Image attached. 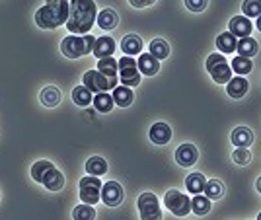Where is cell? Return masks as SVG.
<instances>
[{
    "instance_id": "6",
    "label": "cell",
    "mask_w": 261,
    "mask_h": 220,
    "mask_svg": "<svg viewBox=\"0 0 261 220\" xmlns=\"http://www.w3.org/2000/svg\"><path fill=\"white\" fill-rule=\"evenodd\" d=\"M84 86H86L92 94H98V92H109L117 86V78H109L106 74H101L99 70H88L84 74Z\"/></svg>"
},
{
    "instance_id": "24",
    "label": "cell",
    "mask_w": 261,
    "mask_h": 220,
    "mask_svg": "<svg viewBox=\"0 0 261 220\" xmlns=\"http://www.w3.org/2000/svg\"><path fill=\"white\" fill-rule=\"evenodd\" d=\"M94 107L99 111V113H108V111L113 109V96L111 94H108V92H98L96 96H94Z\"/></svg>"
},
{
    "instance_id": "16",
    "label": "cell",
    "mask_w": 261,
    "mask_h": 220,
    "mask_svg": "<svg viewBox=\"0 0 261 220\" xmlns=\"http://www.w3.org/2000/svg\"><path fill=\"white\" fill-rule=\"evenodd\" d=\"M228 96L234 99H240L244 98L246 94H248V90H250V84H248V80L244 76H236V78H230L228 80Z\"/></svg>"
},
{
    "instance_id": "28",
    "label": "cell",
    "mask_w": 261,
    "mask_h": 220,
    "mask_svg": "<svg viewBox=\"0 0 261 220\" xmlns=\"http://www.w3.org/2000/svg\"><path fill=\"white\" fill-rule=\"evenodd\" d=\"M55 166L51 162H47V160H39V162H35L32 166V177L33 181H37V183H41L43 181V177L53 170Z\"/></svg>"
},
{
    "instance_id": "14",
    "label": "cell",
    "mask_w": 261,
    "mask_h": 220,
    "mask_svg": "<svg viewBox=\"0 0 261 220\" xmlns=\"http://www.w3.org/2000/svg\"><path fill=\"white\" fill-rule=\"evenodd\" d=\"M172 139V129L166 123H154L150 127V141L154 144H168Z\"/></svg>"
},
{
    "instance_id": "3",
    "label": "cell",
    "mask_w": 261,
    "mask_h": 220,
    "mask_svg": "<svg viewBox=\"0 0 261 220\" xmlns=\"http://www.w3.org/2000/svg\"><path fill=\"white\" fill-rule=\"evenodd\" d=\"M94 45H96V37L90 35V33H86V35H68L61 43V51L68 59H80V57L92 53Z\"/></svg>"
},
{
    "instance_id": "20",
    "label": "cell",
    "mask_w": 261,
    "mask_h": 220,
    "mask_svg": "<svg viewBox=\"0 0 261 220\" xmlns=\"http://www.w3.org/2000/svg\"><path fill=\"white\" fill-rule=\"evenodd\" d=\"M111 96H113V101H115L119 107H129L130 103H133V99H135L129 86H115Z\"/></svg>"
},
{
    "instance_id": "40",
    "label": "cell",
    "mask_w": 261,
    "mask_h": 220,
    "mask_svg": "<svg viewBox=\"0 0 261 220\" xmlns=\"http://www.w3.org/2000/svg\"><path fill=\"white\" fill-rule=\"evenodd\" d=\"M255 25H257V30H259V32H261V14H259V16H257V23H255Z\"/></svg>"
},
{
    "instance_id": "19",
    "label": "cell",
    "mask_w": 261,
    "mask_h": 220,
    "mask_svg": "<svg viewBox=\"0 0 261 220\" xmlns=\"http://www.w3.org/2000/svg\"><path fill=\"white\" fill-rule=\"evenodd\" d=\"M236 51L240 53V57H248V59H251V57L257 55V51H259V45H257V41L253 39V37H242L238 41V45H236Z\"/></svg>"
},
{
    "instance_id": "23",
    "label": "cell",
    "mask_w": 261,
    "mask_h": 220,
    "mask_svg": "<svg viewBox=\"0 0 261 220\" xmlns=\"http://www.w3.org/2000/svg\"><path fill=\"white\" fill-rule=\"evenodd\" d=\"M86 172L90 176L101 177L108 172V162H106L103 158H99V156H92V158H88V162H86Z\"/></svg>"
},
{
    "instance_id": "17",
    "label": "cell",
    "mask_w": 261,
    "mask_h": 220,
    "mask_svg": "<svg viewBox=\"0 0 261 220\" xmlns=\"http://www.w3.org/2000/svg\"><path fill=\"white\" fill-rule=\"evenodd\" d=\"M121 51L129 57L141 55V51H142L141 37H139V35H125L123 41H121Z\"/></svg>"
},
{
    "instance_id": "39",
    "label": "cell",
    "mask_w": 261,
    "mask_h": 220,
    "mask_svg": "<svg viewBox=\"0 0 261 220\" xmlns=\"http://www.w3.org/2000/svg\"><path fill=\"white\" fill-rule=\"evenodd\" d=\"M130 6H135V8H146V6H150L154 4L156 0H129Z\"/></svg>"
},
{
    "instance_id": "13",
    "label": "cell",
    "mask_w": 261,
    "mask_h": 220,
    "mask_svg": "<svg viewBox=\"0 0 261 220\" xmlns=\"http://www.w3.org/2000/svg\"><path fill=\"white\" fill-rule=\"evenodd\" d=\"M228 30H230V33H234L238 39H242V37H248L251 33V22L246 16H236V18L230 20Z\"/></svg>"
},
{
    "instance_id": "12",
    "label": "cell",
    "mask_w": 261,
    "mask_h": 220,
    "mask_svg": "<svg viewBox=\"0 0 261 220\" xmlns=\"http://www.w3.org/2000/svg\"><path fill=\"white\" fill-rule=\"evenodd\" d=\"M137 65H139L141 74H144V76H154L160 70V61L150 55V53H142L139 57V61H137Z\"/></svg>"
},
{
    "instance_id": "42",
    "label": "cell",
    "mask_w": 261,
    "mask_h": 220,
    "mask_svg": "<svg viewBox=\"0 0 261 220\" xmlns=\"http://www.w3.org/2000/svg\"><path fill=\"white\" fill-rule=\"evenodd\" d=\"M257 218H259V220H261V212H259V216H257Z\"/></svg>"
},
{
    "instance_id": "34",
    "label": "cell",
    "mask_w": 261,
    "mask_h": 220,
    "mask_svg": "<svg viewBox=\"0 0 261 220\" xmlns=\"http://www.w3.org/2000/svg\"><path fill=\"white\" fill-rule=\"evenodd\" d=\"M72 216H74V220H94L96 218V210L92 209V205L84 203V205H80V207L74 209Z\"/></svg>"
},
{
    "instance_id": "10",
    "label": "cell",
    "mask_w": 261,
    "mask_h": 220,
    "mask_svg": "<svg viewBox=\"0 0 261 220\" xmlns=\"http://www.w3.org/2000/svg\"><path fill=\"white\" fill-rule=\"evenodd\" d=\"M101 201L108 207H117L123 201V189L117 181H108L106 185H101Z\"/></svg>"
},
{
    "instance_id": "5",
    "label": "cell",
    "mask_w": 261,
    "mask_h": 220,
    "mask_svg": "<svg viewBox=\"0 0 261 220\" xmlns=\"http://www.w3.org/2000/svg\"><path fill=\"white\" fill-rule=\"evenodd\" d=\"M207 70L217 84H228L232 78V66L226 63L222 53H213L207 59Z\"/></svg>"
},
{
    "instance_id": "9",
    "label": "cell",
    "mask_w": 261,
    "mask_h": 220,
    "mask_svg": "<svg viewBox=\"0 0 261 220\" xmlns=\"http://www.w3.org/2000/svg\"><path fill=\"white\" fill-rule=\"evenodd\" d=\"M139 210H141L142 220H160L162 218V210L160 203L154 193H142L139 197Z\"/></svg>"
},
{
    "instance_id": "8",
    "label": "cell",
    "mask_w": 261,
    "mask_h": 220,
    "mask_svg": "<svg viewBox=\"0 0 261 220\" xmlns=\"http://www.w3.org/2000/svg\"><path fill=\"white\" fill-rule=\"evenodd\" d=\"M101 197V181L98 176H86L80 179V199L82 203L96 205Z\"/></svg>"
},
{
    "instance_id": "11",
    "label": "cell",
    "mask_w": 261,
    "mask_h": 220,
    "mask_svg": "<svg viewBox=\"0 0 261 220\" xmlns=\"http://www.w3.org/2000/svg\"><path fill=\"white\" fill-rule=\"evenodd\" d=\"M197 148L193 144H181L177 150H175V162L179 166H184V168H189V166H193L197 162Z\"/></svg>"
},
{
    "instance_id": "27",
    "label": "cell",
    "mask_w": 261,
    "mask_h": 220,
    "mask_svg": "<svg viewBox=\"0 0 261 220\" xmlns=\"http://www.w3.org/2000/svg\"><path fill=\"white\" fill-rule=\"evenodd\" d=\"M92 99H94V96H92V92H90L84 84H82V86H76V88L72 90V101H74L76 105H80V107L90 105Z\"/></svg>"
},
{
    "instance_id": "35",
    "label": "cell",
    "mask_w": 261,
    "mask_h": 220,
    "mask_svg": "<svg viewBox=\"0 0 261 220\" xmlns=\"http://www.w3.org/2000/svg\"><path fill=\"white\" fill-rule=\"evenodd\" d=\"M205 195H207L208 199H218L220 195H222V191H224V185L218 181V179H211V181H207L205 183Z\"/></svg>"
},
{
    "instance_id": "15",
    "label": "cell",
    "mask_w": 261,
    "mask_h": 220,
    "mask_svg": "<svg viewBox=\"0 0 261 220\" xmlns=\"http://www.w3.org/2000/svg\"><path fill=\"white\" fill-rule=\"evenodd\" d=\"M92 53L98 57V59L111 57L115 53V41H113L109 35H103V37L96 39V45H94V51H92Z\"/></svg>"
},
{
    "instance_id": "22",
    "label": "cell",
    "mask_w": 261,
    "mask_h": 220,
    "mask_svg": "<svg viewBox=\"0 0 261 220\" xmlns=\"http://www.w3.org/2000/svg\"><path fill=\"white\" fill-rule=\"evenodd\" d=\"M96 22L101 30H113L117 23H119V16L115 14V10H101L98 14V18H96Z\"/></svg>"
},
{
    "instance_id": "29",
    "label": "cell",
    "mask_w": 261,
    "mask_h": 220,
    "mask_svg": "<svg viewBox=\"0 0 261 220\" xmlns=\"http://www.w3.org/2000/svg\"><path fill=\"white\" fill-rule=\"evenodd\" d=\"M98 70L101 74L109 78H117V61L113 57H106V59H98Z\"/></svg>"
},
{
    "instance_id": "2",
    "label": "cell",
    "mask_w": 261,
    "mask_h": 220,
    "mask_svg": "<svg viewBox=\"0 0 261 220\" xmlns=\"http://www.w3.org/2000/svg\"><path fill=\"white\" fill-rule=\"evenodd\" d=\"M70 12L68 0H45V6L35 12V23L41 30H55L59 25H65Z\"/></svg>"
},
{
    "instance_id": "32",
    "label": "cell",
    "mask_w": 261,
    "mask_h": 220,
    "mask_svg": "<svg viewBox=\"0 0 261 220\" xmlns=\"http://www.w3.org/2000/svg\"><path fill=\"white\" fill-rule=\"evenodd\" d=\"M59 101H61V92L55 88V86H47L41 92V103L47 105V107H55Z\"/></svg>"
},
{
    "instance_id": "1",
    "label": "cell",
    "mask_w": 261,
    "mask_h": 220,
    "mask_svg": "<svg viewBox=\"0 0 261 220\" xmlns=\"http://www.w3.org/2000/svg\"><path fill=\"white\" fill-rule=\"evenodd\" d=\"M96 18H98V8L94 0H70V12L66 20V28L70 33H80V35L88 33L96 23Z\"/></svg>"
},
{
    "instance_id": "33",
    "label": "cell",
    "mask_w": 261,
    "mask_h": 220,
    "mask_svg": "<svg viewBox=\"0 0 261 220\" xmlns=\"http://www.w3.org/2000/svg\"><path fill=\"white\" fill-rule=\"evenodd\" d=\"M150 55L156 57L158 61H162V59L170 55V45L166 43L164 39H154L150 43Z\"/></svg>"
},
{
    "instance_id": "38",
    "label": "cell",
    "mask_w": 261,
    "mask_h": 220,
    "mask_svg": "<svg viewBox=\"0 0 261 220\" xmlns=\"http://www.w3.org/2000/svg\"><path fill=\"white\" fill-rule=\"evenodd\" d=\"M185 6L191 12H203L207 8V0H185Z\"/></svg>"
},
{
    "instance_id": "30",
    "label": "cell",
    "mask_w": 261,
    "mask_h": 220,
    "mask_svg": "<svg viewBox=\"0 0 261 220\" xmlns=\"http://www.w3.org/2000/svg\"><path fill=\"white\" fill-rule=\"evenodd\" d=\"M232 70L238 74V76H246V74H250L251 72V59H248V57H236L234 61H232Z\"/></svg>"
},
{
    "instance_id": "36",
    "label": "cell",
    "mask_w": 261,
    "mask_h": 220,
    "mask_svg": "<svg viewBox=\"0 0 261 220\" xmlns=\"http://www.w3.org/2000/svg\"><path fill=\"white\" fill-rule=\"evenodd\" d=\"M242 10H244V16L248 18H257L261 14V0H244Z\"/></svg>"
},
{
    "instance_id": "7",
    "label": "cell",
    "mask_w": 261,
    "mask_h": 220,
    "mask_svg": "<svg viewBox=\"0 0 261 220\" xmlns=\"http://www.w3.org/2000/svg\"><path fill=\"white\" fill-rule=\"evenodd\" d=\"M164 205L172 210L174 214H177V216H187L191 212V199L184 195V193H179L177 189H172V191L166 193Z\"/></svg>"
},
{
    "instance_id": "37",
    "label": "cell",
    "mask_w": 261,
    "mask_h": 220,
    "mask_svg": "<svg viewBox=\"0 0 261 220\" xmlns=\"http://www.w3.org/2000/svg\"><path fill=\"white\" fill-rule=\"evenodd\" d=\"M232 158H234V162L240 164V166H246V164H250L251 162L250 150H248V148H242V146H238V150L232 154Z\"/></svg>"
},
{
    "instance_id": "31",
    "label": "cell",
    "mask_w": 261,
    "mask_h": 220,
    "mask_svg": "<svg viewBox=\"0 0 261 220\" xmlns=\"http://www.w3.org/2000/svg\"><path fill=\"white\" fill-rule=\"evenodd\" d=\"M191 210L195 212V214H207L208 210H211V199L207 197V195H199L197 193L195 197H193V201H191Z\"/></svg>"
},
{
    "instance_id": "25",
    "label": "cell",
    "mask_w": 261,
    "mask_h": 220,
    "mask_svg": "<svg viewBox=\"0 0 261 220\" xmlns=\"http://www.w3.org/2000/svg\"><path fill=\"white\" fill-rule=\"evenodd\" d=\"M232 143L236 144V146H242V148H248L253 143V134H251L250 129L238 127V129H234V132H232Z\"/></svg>"
},
{
    "instance_id": "4",
    "label": "cell",
    "mask_w": 261,
    "mask_h": 220,
    "mask_svg": "<svg viewBox=\"0 0 261 220\" xmlns=\"http://www.w3.org/2000/svg\"><path fill=\"white\" fill-rule=\"evenodd\" d=\"M117 74H119V80L123 82V86H139L141 84V70H139V65L133 57L125 55L117 61Z\"/></svg>"
},
{
    "instance_id": "18",
    "label": "cell",
    "mask_w": 261,
    "mask_h": 220,
    "mask_svg": "<svg viewBox=\"0 0 261 220\" xmlns=\"http://www.w3.org/2000/svg\"><path fill=\"white\" fill-rule=\"evenodd\" d=\"M236 45H238V37H236L234 33L224 32L217 37V49L220 51V53H224V55H228V53H232V51H236Z\"/></svg>"
},
{
    "instance_id": "26",
    "label": "cell",
    "mask_w": 261,
    "mask_h": 220,
    "mask_svg": "<svg viewBox=\"0 0 261 220\" xmlns=\"http://www.w3.org/2000/svg\"><path fill=\"white\" fill-rule=\"evenodd\" d=\"M205 183H207V179L203 177V174H189L187 179H185V187H187L189 193H193V195L201 193L205 189Z\"/></svg>"
},
{
    "instance_id": "41",
    "label": "cell",
    "mask_w": 261,
    "mask_h": 220,
    "mask_svg": "<svg viewBox=\"0 0 261 220\" xmlns=\"http://www.w3.org/2000/svg\"><path fill=\"white\" fill-rule=\"evenodd\" d=\"M255 187H257V191H259V193H261V177H259V179H257V183H255Z\"/></svg>"
},
{
    "instance_id": "21",
    "label": "cell",
    "mask_w": 261,
    "mask_h": 220,
    "mask_svg": "<svg viewBox=\"0 0 261 220\" xmlns=\"http://www.w3.org/2000/svg\"><path fill=\"white\" fill-rule=\"evenodd\" d=\"M41 183H43L49 191H61L63 185H65V177H63V174H61L57 168H53V170L43 177V181H41Z\"/></svg>"
}]
</instances>
